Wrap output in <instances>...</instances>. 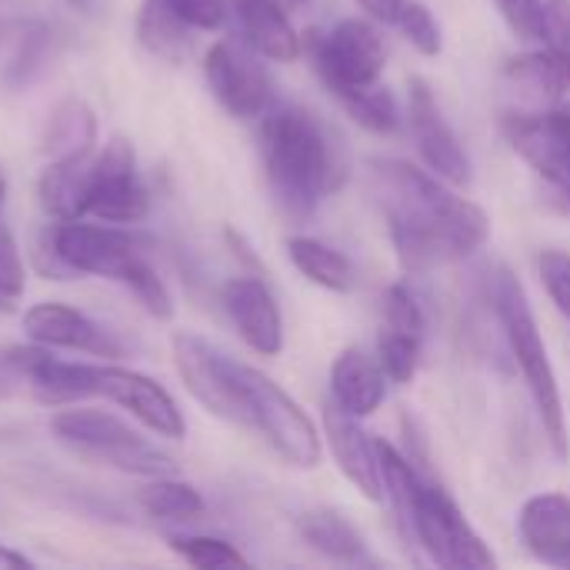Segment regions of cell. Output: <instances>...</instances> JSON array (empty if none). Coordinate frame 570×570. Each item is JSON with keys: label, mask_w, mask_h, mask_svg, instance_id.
I'll use <instances>...</instances> for the list:
<instances>
[{"label": "cell", "mask_w": 570, "mask_h": 570, "mask_svg": "<svg viewBox=\"0 0 570 570\" xmlns=\"http://www.w3.org/2000/svg\"><path fill=\"white\" fill-rule=\"evenodd\" d=\"M367 180L397 261L411 274L468 261L491 237L488 210L428 167L397 157H374L367 164Z\"/></svg>", "instance_id": "cell-1"}, {"label": "cell", "mask_w": 570, "mask_h": 570, "mask_svg": "<svg viewBox=\"0 0 570 570\" xmlns=\"http://www.w3.org/2000/svg\"><path fill=\"white\" fill-rule=\"evenodd\" d=\"M267 187L287 217H311L337 190L341 164L321 117L297 104H274L257 127Z\"/></svg>", "instance_id": "cell-2"}, {"label": "cell", "mask_w": 570, "mask_h": 570, "mask_svg": "<svg viewBox=\"0 0 570 570\" xmlns=\"http://www.w3.org/2000/svg\"><path fill=\"white\" fill-rule=\"evenodd\" d=\"M494 307H498L508 347H511V354L521 367V377L528 384V394L534 401L544 438H548L558 461H570V431L564 397H561V381H558V371L551 364L548 344L541 337L531 297L511 267H501L494 277Z\"/></svg>", "instance_id": "cell-3"}, {"label": "cell", "mask_w": 570, "mask_h": 570, "mask_svg": "<svg viewBox=\"0 0 570 570\" xmlns=\"http://www.w3.org/2000/svg\"><path fill=\"white\" fill-rule=\"evenodd\" d=\"M50 434L60 448H67L73 458L110 468L134 478H167L177 474V464L167 451L150 444L140 431H134L117 414L67 404L50 417Z\"/></svg>", "instance_id": "cell-4"}, {"label": "cell", "mask_w": 570, "mask_h": 570, "mask_svg": "<svg viewBox=\"0 0 570 570\" xmlns=\"http://www.w3.org/2000/svg\"><path fill=\"white\" fill-rule=\"evenodd\" d=\"M234 377L247 407V431L261 434L284 464L314 471L324 458V431L314 417L264 371L234 361Z\"/></svg>", "instance_id": "cell-5"}, {"label": "cell", "mask_w": 570, "mask_h": 570, "mask_svg": "<svg viewBox=\"0 0 570 570\" xmlns=\"http://www.w3.org/2000/svg\"><path fill=\"white\" fill-rule=\"evenodd\" d=\"M147 240L140 234L83 224V220H57L37 244L40 271L53 281L70 277H107L117 281L130 271L134 261L147 257Z\"/></svg>", "instance_id": "cell-6"}, {"label": "cell", "mask_w": 570, "mask_h": 570, "mask_svg": "<svg viewBox=\"0 0 570 570\" xmlns=\"http://www.w3.org/2000/svg\"><path fill=\"white\" fill-rule=\"evenodd\" d=\"M401 528L438 568L488 570L498 564V558L491 554L484 538L471 528V521L454 504V498L431 481H421L411 514Z\"/></svg>", "instance_id": "cell-7"}, {"label": "cell", "mask_w": 570, "mask_h": 570, "mask_svg": "<svg viewBox=\"0 0 570 570\" xmlns=\"http://www.w3.org/2000/svg\"><path fill=\"white\" fill-rule=\"evenodd\" d=\"M311 60L337 100L381 83L387 63L381 23L371 17H344L331 30L311 33Z\"/></svg>", "instance_id": "cell-8"}, {"label": "cell", "mask_w": 570, "mask_h": 570, "mask_svg": "<svg viewBox=\"0 0 570 570\" xmlns=\"http://www.w3.org/2000/svg\"><path fill=\"white\" fill-rule=\"evenodd\" d=\"M170 354L187 394L207 414L247 431V407L234 377V357L220 354L207 337L194 331H177L170 337Z\"/></svg>", "instance_id": "cell-9"}, {"label": "cell", "mask_w": 570, "mask_h": 570, "mask_svg": "<svg viewBox=\"0 0 570 570\" xmlns=\"http://www.w3.org/2000/svg\"><path fill=\"white\" fill-rule=\"evenodd\" d=\"M501 134L570 214V114L564 104L554 110L504 114Z\"/></svg>", "instance_id": "cell-10"}, {"label": "cell", "mask_w": 570, "mask_h": 570, "mask_svg": "<svg viewBox=\"0 0 570 570\" xmlns=\"http://www.w3.org/2000/svg\"><path fill=\"white\" fill-rule=\"evenodd\" d=\"M204 80L214 100L237 120H261L274 107V80L264 57L244 40H217L204 53Z\"/></svg>", "instance_id": "cell-11"}, {"label": "cell", "mask_w": 570, "mask_h": 570, "mask_svg": "<svg viewBox=\"0 0 570 570\" xmlns=\"http://www.w3.org/2000/svg\"><path fill=\"white\" fill-rule=\"evenodd\" d=\"M404 124H407V134L414 140L417 157L424 160V167L431 174H438L441 180H448L458 190L471 187L474 164L461 144V137L448 124V117H444V110H441V104H438V97L424 77H411V83H407Z\"/></svg>", "instance_id": "cell-12"}, {"label": "cell", "mask_w": 570, "mask_h": 570, "mask_svg": "<svg viewBox=\"0 0 570 570\" xmlns=\"http://www.w3.org/2000/svg\"><path fill=\"white\" fill-rule=\"evenodd\" d=\"M150 210L147 184L137 170V154L127 137H110L90 164L87 217L104 224H137Z\"/></svg>", "instance_id": "cell-13"}, {"label": "cell", "mask_w": 570, "mask_h": 570, "mask_svg": "<svg viewBox=\"0 0 570 570\" xmlns=\"http://www.w3.org/2000/svg\"><path fill=\"white\" fill-rule=\"evenodd\" d=\"M97 397H107L110 404L124 407L134 421H140L150 434L164 441H184L187 434V421L174 394L160 381L134 367L97 364Z\"/></svg>", "instance_id": "cell-14"}, {"label": "cell", "mask_w": 570, "mask_h": 570, "mask_svg": "<svg viewBox=\"0 0 570 570\" xmlns=\"http://www.w3.org/2000/svg\"><path fill=\"white\" fill-rule=\"evenodd\" d=\"M424 351V311L407 284H391L381 297L377 361L391 384H411Z\"/></svg>", "instance_id": "cell-15"}, {"label": "cell", "mask_w": 570, "mask_h": 570, "mask_svg": "<svg viewBox=\"0 0 570 570\" xmlns=\"http://www.w3.org/2000/svg\"><path fill=\"white\" fill-rule=\"evenodd\" d=\"M23 334L33 344H43L50 351H80L94 357H120L124 344L114 331H107L90 314L60 304V301H40L23 311Z\"/></svg>", "instance_id": "cell-16"}, {"label": "cell", "mask_w": 570, "mask_h": 570, "mask_svg": "<svg viewBox=\"0 0 570 570\" xmlns=\"http://www.w3.org/2000/svg\"><path fill=\"white\" fill-rule=\"evenodd\" d=\"M220 307L237 337L261 357L284 351V314L261 277H230L220 284Z\"/></svg>", "instance_id": "cell-17"}, {"label": "cell", "mask_w": 570, "mask_h": 570, "mask_svg": "<svg viewBox=\"0 0 570 570\" xmlns=\"http://www.w3.org/2000/svg\"><path fill=\"white\" fill-rule=\"evenodd\" d=\"M324 448L331 451L337 471L357 488L361 498L371 504H384V471H381V454H377V438H371L357 417L344 414L341 407L324 411Z\"/></svg>", "instance_id": "cell-18"}, {"label": "cell", "mask_w": 570, "mask_h": 570, "mask_svg": "<svg viewBox=\"0 0 570 570\" xmlns=\"http://www.w3.org/2000/svg\"><path fill=\"white\" fill-rule=\"evenodd\" d=\"M53 27L37 17L0 20V87L27 90L53 60Z\"/></svg>", "instance_id": "cell-19"}, {"label": "cell", "mask_w": 570, "mask_h": 570, "mask_svg": "<svg viewBox=\"0 0 570 570\" xmlns=\"http://www.w3.org/2000/svg\"><path fill=\"white\" fill-rule=\"evenodd\" d=\"M521 544L551 568H570V498L561 491L534 494L518 514Z\"/></svg>", "instance_id": "cell-20"}, {"label": "cell", "mask_w": 570, "mask_h": 570, "mask_svg": "<svg viewBox=\"0 0 570 570\" xmlns=\"http://www.w3.org/2000/svg\"><path fill=\"white\" fill-rule=\"evenodd\" d=\"M387 384L391 381L377 354H367L364 347H344L331 364V404L357 421L371 417L384 404Z\"/></svg>", "instance_id": "cell-21"}, {"label": "cell", "mask_w": 570, "mask_h": 570, "mask_svg": "<svg viewBox=\"0 0 570 570\" xmlns=\"http://www.w3.org/2000/svg\"><path fill=\"white\" fill-rule=\"evenodd\" d=\"M230 13L237 20L240 40L264 60L291 63L304 53V40L281 0H230Z\"/></svg>", "instance_id": "cell-22"}, {"label": "cell", "mask_w": 570, "mask_h": 570, "mask_svg": "<svg viewBox=\"0 0 570 570\" xmlns=\"http://www.w3.org/2000/svg\"><path fill=\"white\" fill-rule=\"evenodd\" d=\"M97 147V114L83 97H63L43 124L40 150L47 160L90 157Z\"/></svg>", "instance_id": "cell-23"}, {"label": "cell", "mask_w": 570, "mask_h": 570, "mask_svg": "<svg viewBox=\"0 0 570 570\" xmlns=\"http://www.w3.org/2000/svg\"><path fill=\"white\" fill-rule=\"evenodd\" d=\"M90 157L77 160H47L40 180H37V197L40 207L53 220H83L87 217V194H90Z\"/></svg>", "instance_id": "cell-24"}, {"label": "cell", "mask_w": 570, "mask_h": 570, "mask_svg": "<svg viewBox=\"0 0 570 570\" xmlns=\"http://www.w3.org/2000/svg\"><path fill=\"white\" fill-rule=\"evenodd\" d=\"M287 257L297 267V274H304L311 284H317L331 294H351L357 287L354 261L344 250H337L317 237H304V234L287 237Z\"/></svg>", "instance_id": "cell-25"}, {"label": "cell", "mask_w": 570, "mask_h": 570, "mask_svg": "<svg viewBox=\"0 0 570 570\" xmlns=\"http://www.w3.org/2000/svg\"><path fill=\"white\" fill-rule=\"evenodd\" d=\"M504 80L514 90H521L524 97H531L538 104H551V100H561L570 90V60L551 47L531 50V53L508 60Z\"/></svg>", "instance_id": "cell-26"}, {"label": "cell", "mask_w": 570, "mask_h": 570, "mask_svg": "<svg viewBox=\"0 0 570 570\" xmlns=\"http://www.w3.org/2000/svg\"><path fill=\"white\" fill-rule=\"evenodd\" d=\"M297 531L304 538V544L331 561H361L367 551L364 534L337 511H304L297 518Z\"/></svg>", "instance_id": "cell-27"}, {"label": "cell", "mask_w": 570, "mask_h": 570, "mask_svg": "<svg viewBox=\"0 0 570 570\" xmlns=\"http://www.w3.org/2000/svg\"><path fill=\"white\" fill-rule=\"evenodd\" d=\"M137 508L154 521H194L204 514V498L194 484L167 474V478H147V484L134 494Z\"/></svg>", "instance_id": "cell-28"}, {"label": "cell", "mask_w": 570, "mask_h": 570, "mask_svg": "<svg viewBox=\"0 0 570 570\" xmlns=\"http://www.w3.org/2000/svg\"><path fill=\"white\" fill-rule=\"evenodd\" d=\"M137 40L164 60H180L190 47V27L180 23L167 7L157 0H144L137 13Z\"/></svg>", "instance_id": "cell-29"}, {"label": "cell", "mask_w": 570, "mask_h": 570, "mask_svg": "<svg viewBox=\"0 0 570 570\" xmlns=\"http://www.w3.org/2000/svg\"><path fill=\"white\" fill-rule=\"evenodd\" d=\"M341 107L351 114V120L357 127H364L371 134H394L404 124V110H401L397 97L384 83H374L367 90H357V94L344 97Z\"/></svg>", "instance_id": "cell-30"}, {"label": "cell", "mask_w": 570, "mask_h": 570, "mask_svg": "<svg viewBox=\"0 0 570 570\" xmlns=\"http://www.w3.org/2000/svg\"><path fill=\"white\" fill-rule=\"evenodd\" d=\"M167 548L190 568L220 570V568H247V558L224 538L210 534H174L167 538Z\"/></svg>", "instance_id": "cell-31"}, {"label": "cell", "mask_w": 570, "mask_h": 570, "mask_svg": "<svg viewBox=\"0 0 570 570\" xmlns=\"http://www.w3.org/2000/svg\"><path fill=\"white\" fill-rule=\"evenodd\" d=\"M120 284L134 294V301L154 317V321H170L174 317V294L167 291L164 277L157 274V267L140 257L130 264V271L120 277Z\"/></svg>", "instance_id": "cell-32"}, {"label": "cell", "mask_w": 570, "mask_h": 570, "mask_svg": "<svg viewBox=\"0 0 570 570\" xmlns=\"http://www.w3.org/2000/svg\"><path fill=\"white\" fill-rule=\"evenodd\" d=\"M394 27L401 30V37L424 57H438L444 50V33L438 17L431 13V7L424 0H404Z\"/></svg>", "instance_id": "cell-33"}, {"label": "cell", "mask_w": 570, "mask_h": 570, "mask_svg": "<svg viewBox=\"0 0 570 570\" xmlns=\"http://www.w3.org/2000/svg\"><path fill=\"white\" fill-rule=\"evenodd\" d=\"M157 3L167 7L190 30H217L230 13V0H157Z\"/></svg>", "instance_id": "cell-34"}, {"label": "cell", "mask_w": 570, "mask_h": 570, "mask_svg": "<svg viewBox=\"0 0 570 570\" xmlns=\"http://www.w3.org/2000/svg\"><path fill=\"white\" fill-rule=\"evenodd\" d=\"M541 281L548 287V297L554 301V307L570 321V254L564 250H544L538 261Z\"/></svg>", "instance_id": "cell-35"}, {"label": "cell", "mask_w": 570, "mask_h": 570, "mask_svg": "<svg viewBox=\"0 0 570 570\" xmlns=\"http://www.w3.org/2000/svg\"><path fill=\"white\" fill-rule=\"evenodd\" d=\"M27 287V271L17 250V240L10 234V227L0 220V297L3 301H17Z\"/></svg>", "instance_id": "cell-36"}, {"label": "cell", "mask_w": 570, "mask_h": 570, "mask_svg": "<svg viewBox=\"0 0 570 570\" xmlns=\"http://www.w3.org/2000/svg\"><path fill=\"white\" fill-rule=\"evenodd\" d=\"M538 40L570 60V0H544L541 3V30Z\"/></svg>", "instance_id": "cell-37"}, {"label": "cell", "mask_w": 570, "mask_h": 570, "mask_svg": "<svg viewBox=\"0 0 570 570\" xmlns=\"http://www.w3.org/2000/svg\"><path fill=\"white\" fill-rule=\"evenodd\" d=\"M504 23L521 37V40H538L541 30V3L544 0H494Z\"/></svg>", "instance_id": "cell-38"}, {"label": "cell", "mask_w": 570, "mask_h": 570, "mask_svg": "<svg viewBox=\"0 0 570 570\" xmlns=\"http://www.w3.org/2000/svg\"><path fill=\"white\" fill-rule=\"evenodd\" d=\"M354 3L364 10V17H371L374 23H384V27H394L397 13L404 7V0H354Z\"/></svg>", "instance_id": "cell-39"}, {"label": "cell", "mask_w": 570, "mask_h": 570, "mask_svg": "<svg viewBox=\"0 0 570 570\" xmlns=\"http://www.w3.org/2000/svg\"><path fill=\"white\" fill-rule=\"evenodd\" d=\"M37 564L23 554V551H17V548H10V544H0V570H33Z\"/></svg>", "instance_id": "cell-40"}, {"label": "cell", "mask_w": 570, "mask_h": 570, "mask_svg": "<svg viewBox=\"0 0 570 570\" xmlns=\"http://www.w3.org/2000/svg\"><path fill=\"white\" fill-rule=\"evenodd\" d=\"M67 3L80 13H97V7H100V0H67Z\"/></svg>", "instance_id": "cell-41"}, {"label": "cell", "mask_w": 570, "mask_h": 570, "mask_svg": "<svg viewBox=\"0 0 570 570\" xmlns=\"http://www.w3.org/2000/svg\"><path fill=\"white\" fill-rule=\"evenodd\" d=\"M3 200H7V170L0 164V220H3Z\"/></svg>", "instance_id": "cell-42"}, {"label": "cell", "mask_w": 570, "mask_h": 570, "mask_svg": "<svg viewBox=\"0 0 570 570\" xmlns=\"http://www.w3.org/2000/svg\"><path fill=\"white\" fill-rule=\"evenodd\" d=\"M7 307H10V301H3V297H0V311H7Z\"/></svg>", "instance_id": "cell-43"}, {"label": "cell", "mask_w": 570, "mask_h": 570, "mask_svg": "<svg viewBox=\"0 0 570 570\" xmlns=\"http://www.w3.org/2000/svg\"><path fill=\"white\" fill-rule=\"evenodd\" d=\"M291 3H307V0H291Z\"/></svg>", "instance_id": "cell-44"}]
</instances>
